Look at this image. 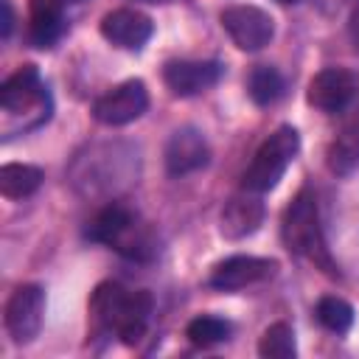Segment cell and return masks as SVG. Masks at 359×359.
I'll use <instances>...</instances> for the list:
<instances>
[{
	"instance_id": "cell-14",
	"label": "cell",
	"mask_w": 359,
	"mask_h": 359,
	"mask_svg": "<svg viewBox=\"0 0 359 359\" xmlns=\"http://www.w3.org/2000/svg\"><path fill=\"white\" fill-rule=\"evenodd\" d=\"M264 202L258 199V194L247 191L241 196H233L224 208H222V216H219V230L224 238H247L252 236L261 222H264Z\"/></svg>"
},
{
	"instance_id": "cell-19",
	"label": "cell",
	"mask_w": 359,
	"mask_h": 359,
	"mask_svg": "<svg viewBox=\"0 0 359 359\" xmlns=\"http://www.w3.org/2000/svg\"><path fill=\"white\" fill-rule=\"evenodd\" d=\"M258 353L264 359H292L297 353V345H294V331L292 325L286 323H272L261 339H258Z\"/></svg>"
},
{
	"instance_id": "cell-7",
	"label": "cell",
	"mask_w": 359,
	"mask_h": 359,
	"mask_svg": "<svg viewBox=\"0 0 359 359\" xmlns=\"http://www.w3.org/2000/svg\"><path fill=\"white\" fill-rule=\"evenodd\" d=\"M149 107V90L140 79H129L93 104V118L104 126H123L137 121Z\"/></svg>"
},
{
	"instance_id": "cell-12",
	"label": "cell",
	"mask_w": 359,
	"mask_h": 359,
	"mask_svg": "<svg viewBox=\"0 0 359 359\" xmlns=\"http://www.w3.org/2000/svg\"><path fill=\"white\" fill-rule=\"evenodd\" d=\"M224 67L219 62H188V59H177L168 62L163 67V81L174 95H199L205 90H210L213 84H219Z\"/></svg>"
},
{
	"instance_id": "cell-5",
	"label": "cell",
	"mask_w": 359,
	"mask_h": 359,
	"mask_svg": "<svg viewBox=\"0 0 359 359\" xmlns=\"http://www.w3.org/2000/svg\"><path fill=\"white\" fill-rule=\"evenodd\" d=\"M0 109L6 112V118L22 112V132L50 118V95L39 79L36 65H22L0 84Z\"/></svg>"
},
{
	"instance_id": "cell-21",
	"label": "cell",
	"mask_w": 359,
	"mask_h": 359,
	"mask_svg": "<svg viewBox=\"0 0 359 359\" xmlns=\"http://www.w3.org/2000/svg\"><path fill=\"white\" fill-rule=\"evenodd\" d=\"M65 31L62 11H34L31 14V42L36 48H50Z\"/></svg>"
},
{
	"instance_id": "cell-15",
	"label": "cell",
	"mask_w": 359,
	"mask_h": 359,
	"mask_svg": "<svg viewBox=\"0 0 359 359\" xmlns=\"http://www.w3.org/2000/svg\"><path fill=\"white\" fill-rule=\"evenodd\" d=\"M42 180H45V174L39 165L6 163L0 168V194L6 199H22V196H31L42 185Z\"/></svg>"
},
{
	"instance_id": "cell-2",
	"label": "cell",
	"mask_w": 359,
	"mask_h": 359,
	"mask_svg": "<svg viewBox=\"0 0 359 359\" xmlns=\"http://www.w3.org/2000/svg\"><path fill=\"white\" fill-rule=\"evenodd\" d=\"M280 236L289 252L311 261L314 266H320L328 275H337V266L331 261V252L325 247L323 238V227H320V213H317V199L309 188H303L289 208L283 210L280 219Z\"/></svg>"
},
{
	"instance_id": "cell-16",
	"label": "cell",
	"mask_w": 359,
	"mask_h": 359,
	"mask_svg": "<svg viewBox=\"0 0 359 359\" xmlns=\"http://www.w3.org/2000/svg\"><path fill=\"white\" fill-rule=\"evenodd\" d=\"M353 165H359V121L348 123L328 149V168L334 174H348Z\"/></svg>"
},
{
	"instance_id": "cell-6",
	"label": "cell",
	"mask_w": 359,
	"mask_h": 359,
	"mask_svg": "<svg viewBox=\"0 0 359 359\" xmlns=\"http://www.w3.org/2000/svg\"><path fill=\"white\" fill-rule=\"evenodd\" d=\"M219 20H222V28L227 31V36L233 39V45L241 50H250V53L261 50L275 36V22H272L269 11L250 6V3L227 6Z\"/></svg>"
},
{
	"instance_id": "cell-3",
	"label": "cell",
	"mask_w": 359,
	"mask_h": 359,
	"mask_svg": "<svg viewBox=\"0 0 359 359\" xmlns=\"http://www.w3.org/2000/svg\"><path fill=\"white\" fill-rule=\"evenodd\" d=\"M300 151V135L294 126H278L255 151V157L250 160L244 177H241V188L252 191V194H264L272 191L280 177L286 174L289 163L294 160V154Z\"/></svg>"
},
{
	"instance_id": "cell-22",
	"label": "cell",
	"mask_w": 359,
	"mask_h": 359,
	"mask_svg": "<svg viewBox=\"0 0 359 359\" xmlns=\"http://www.w3.org/2000/svg\"><path fill=\"white\" fill-rule=\"evenodd\" d=\"M0 8H3V25H0V34L3 39L11 34V25H14V11H11V0H0Z\"/></svg>"
},
{
	"instance_id": "cell-11",
	"label": "cell",
	"mask_w": 359,
	"mask_h": 359,
	"mask_svg": "<svg viewBox=\"0 0 359 359\" xmlns=\"http://www.w3.org/2000/svg\"><path fill=\"white\" fill-rule=\"evenodd\" d=\"M154 34V22L149 14L137 8H115L101 17V36L118 48L140 50Z\"/></svg>"
},
{
	"instance_id": "cell-8",
	"label": "cell",
	"mask_w": 359,
	"mask_h": 359,
	"mask_svg": "<svg viewBox=\"0 0 359 359\" xmlns=\"http://www.w3.org/2000/svg\"><path fill=\"white\" fill-rule=\"evenodd\" d=\"M42 317H45L42 286H36V283L17 286L6 303V331L11 334V339L20 345L31 342L42 328Z\"/></svg>"
},
{
	"instance_id": "cell-24",
	"label": "cell",
	"mask_w": 359,
	"mask_h": 359,
	"mask_svg": "<svg viewBox=\"0 0 359 359\" xmlns=\"http://www.w3.org/2000/svg\"><path fill=\"white\" fill-rule=\"evenodd\" d=\"M62 3H65V6H67V3H81V0H62Z\"/></svg>"
},
{
	"instance_id": "cell-25",
	"label": "cell",
	"mask_w": 359,
	"mask_h": 359,
	"mask_svg": "<svg viewBox=\"0 0 359 359\" xmlns=\"http://www.w3.org/2000/svg\"><path fill=\"white\" fill-rule=\"evenodd\" d=\"M280 3H297V0H280Z\"/></svg>"
},
{
	"instance_id": "cell-4",
	"label": "cell",
	"mask_w": 359,
	"mask_h": 359,
	"mask_svg": "<svg viewBox=\"0 0 359 359\" xmlns=\"http://www.w3.org/2000/svg\"><path fill=\"white\" fill-rule=\"evenodd\" d=\"M84 236L90 241H98V244H107L118 252H123L126 258H149L154 252V244L151 238L135 224V216L129 208L118 205V202H109L104 205L84 227Z\"/></svg>"
},
{
	"instance_id": "cell-13",
	"label": "cell",
	"mask_w": 359,
	"mask_h": 359,
	"mask_svg": "<svg viewBox=\"0 0 359 359\" xmlns=\"http://www.w3.org/2000/svg\"><path fill=\"white\" fill-rule=\"evenodd\" d=\"M208 160H210L208 140L194 126L177 129L165 143V168H168L171 177H182V174L199 171V168L208 165Z\"/></svg>"
},
{
	"instance_id": "cell-9",
	"label": "cell",
	"mask_w": 359,
	"mask_h": 359,
	"mask_svg": "<svg viewBox=\"0 0 359 359\" xmlns=\"http://www.w3.org/2000/svg\"><path fill=\"white\" fill-rule=\"evenodd\" d=\"M275 272H278L275 258L233 255V258H224L213 266L208 283L213 289H222V292H236V289H247L252 283H264V280L275 278Z\"/></svg>"
},
{
	"instance_id": "cell-18",
	"label": "cell",
	"mask_w": 359,
	"mask_h": 359,
	"mask_svg": "<svg viewBox=\"0 0 359 359\" xmlns=\"http://www.w3.org/2000/svg\"><path fill=\"white\" fill-rule=\"evenodd\" d=\"M247 90H250V98H252L255 104H261V107L275 104V101L283 95V76H280L275 67L261 65V67H255V70L250 73Z\"/></svg>"
},
{
	"instance_id": "cell-17",
	"label": "cell",
	"mask_w": 359,
	"mask_h": 359,
	"mask_svg": "<svg viewBox=\"0 0 359 359\" xmlns=\"http://www.w3.org/2000/svg\"><path fill=\"white\" fill-rule=\"evenodd\" d=\"M317 320L323 328H328L331 334H348L351 325H353V306L337 294H325L317 300V309H314Z\"/></svg>"
},
{
	"instance_id": "cell-10",
	"label": "cell",
	"mask_w": 359,
	"mask_h": 359,
	"mask_svg": "<svg viewBox=\"0 0 359 359\" xmlns=\"http://www.w3.org/2000/svg\"><path fill=\"white\" fill-rule=\"evenodd\" d=\"M356 95V76L345 67L320 70L306 90V101L320 112H342Z\"/></svg>"
},
{
	"instance_id": "cell-23",
	"label": "cell",
	"mask_w": 359,
	"mask_h": 359,
	"mask_svg": "<svg viewBox=\"0 0 359 359\" xmlns=\"http://www.w3.org/2000/svg\"><path fill=\"white\" fill-rule=\"evenodd\" d=\"M348 31H351V39H353V48L359 50V6L353 8L351 14V22H348Z\"/></svg>"
},
{
	"instance_id": "cell-1",
	"label": "cell",
	"mask_w": 359,
	"mask_h": 359,
	"mask_svg": "<svg viewBox=\"0 0 359 359\" xmlns=\"http://www.w3.org/2000/svg\"><path fill=\"white\" fill-rule=\"evenodd\" d=\"M151 309H154V300L146 289H123L121 283H101L90 297L93 320L104 331L115 334L123 345L140 342V337L146 334Z\"/></svg>"
},
{
	"instance_id": "cell-20",
	"label": "cell",
	"mask_w": 359,
	"mask_h": 359,
	"mask_svg": "<svg viewBox=\"0 0 359 359\" xmlns=\"http://www.w3.org/2000/svg\"><path fill=\"white\" fill-rule=\"evenodd\" d=\"M185 337L196 345V348H210V345H219L230 337V323L222 320V317H213V314H199L188 323L185 328Z\"/></svg>"
}]
</instances>
